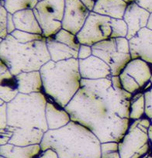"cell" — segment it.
Wrapping results in <instances>:
<instances>
[{"instance_id":"1","label":"cell","mask_w":152,"mask_h":158,"mask_svg":"<svg viewBox=\"0 0 152 158\" xmlns=\"http://www.w3.org/2000/svg\"><path fill=\"white\" fill-rule=\"evenodd\" d=\"M132 97L123 89L120 76L82 79L81 89L65 109L71 121L89 129L101 143H120L131 123Z\"/></svg>"},{"instance_id":"2","label":"cell","mask_w":152,"mask_h":158,"mask_svg":"<svg viewBox=\"0 0 152 158\" xmlns=\"http://www.w3.org/2000/svg\"><path fill=\"white\" fill-rule=\"evenodd\" d=\"M48 97L44 92L19 93L7 104L8 125L5 130L12 135L9 143L20 147L40 144L49 130L46 118Z\"/></svg>"},{"instance_id":"3","label":"cell","mask_w":152,"mask_h":158,"mask_svg":"<svg viewBox=\"0 0 152 158\" xmlns=\"http://www.w3.org/2000/svg\"><path fill=\"white\" fill-rule=\"evenodd\" d=\"M42 151L52 150L58 158H101V142L89 129L71 121L56 130H48L40 143Z\"/></svg>"},{"instance_id":"4","label":"cell","mask_w":152,"mask_h":158,"mask_svg":"<svg viewBox=\"0 0 152 158\" xmlns=\"http://www.w3.org/2000/svg\"><path fill=\"white\" fill-rule=\"evenodd\" d=\"M44 93L56 105L65 109L81 89L78 59L50 60L40 70Z\"/></svg>"},{"instance_id":"5","label":"cell","mask_w":152,"mask_h":158,"mask_svg":"<svg viewBox=\"0 0 152 158\" xmlns=\"http://www.w3.org/2000/svg\"><path fill=\"white\" fill-rule=\"evenodd\" d=\"M0 60L10 68L14 76L23 72L40 71L51 60L46 38L21 44L11 34L0 41Z\"/></svg>"},{"instance_id":"6","label":"cell","mask_w":152,"mask_h":158,"mask_svg":"<svg viewBox=\"0 0 152 158\" xmlns=\"http://www.w3.org/2000/svg\"><path fill=\"white\" fill-rule=\"evenodd\" d=\"M150 126V119L147 117L131 121L127 133L119 143L121 158H141L150 154L148 136Z\"/></svg>"},{"instance_id":"7","label":"cell","mask_w":152,"mask_h":158,"mask_svg":"<svg viewBox=\"0 0 152 158\" xmlns=\"http://www.w3.org/2000/svg\"><path fill=\"white\" fill-rule=\"evenodd\" d=\"M92 55L99 57L109 66L112 76H120L132 60L130 43L127 38H110L93 45Z\"/></svg>"},{"instance_id":"8","label":"cell","mask_w":152,"mask_h":158,"mask_svg":"<svg viewBox=\"0 0 152 158\" xmlns=\"http://www.w3.org/2000/svg\"><path fill=\"white\" fill-rule=\"evenodd\" d=\"M65 8V0H41L33 9L44 37H52L61 30Z\"/></svg>"},{"instance_id":"9","label":"cell","mask_w":152,"mask_h":158,"mask_svg":"<svg viewBox=\"0 0 152 158\" xmlns=\"http://www.w3.org/2000/svg\"><path fill=\"white\" fill-rule=\"evenodd\" d=\"M110 21L111 18L91 12L84 27L76 35L80 44L92 47L110 39L112 34Z\"/></svg>"},{"instance_id":"10","label":"cell","mask_w":152,"mask_h":158,"mask_svg":"<svg viewBox=\"0 0 152 158\" xmlns=\"http://www.w3.org/2000/svg\"><path fill=\"white\" fill-rule=\"evenodd\" d=\"M90 13L80 0H65L62 29L77 35L84 27Z\"/></svg>"},{"instance_id":"11","label":"cell","mask_w":152,"mask_h":158,"mask_svg":"<svg viewBox=\"0 0 152 158\" xmlns=\"http://www.w3.org/2000/svg\"><path fill=\"white\" fill-rule=\"evenodd\" d=\"M132 60L141 59L152 65V31L147 27L129 40Z\"/></svg>"},{"instance_id":"12","label":"cell","mask_w":152,"mask_h":158,"mask_svg":"<svg viewBox=\"0 0 152 158\" xmlns=\"http://www.w3.org/2000/svg\"><path fill=\"white\" fill-rule=\"evenodd\" d=\"M78 64L79 72L82 79L99 80L112 77L109 66L99 57L92 55L87 59L78 60Z\"/></svg>"},{"instance_id":"13","label":"cell","mask_w":152,"mask_h":158,"mask_svg":"<svg viewBox=\"0 0 152 158\" xmlns=\"http://www.w3.org/2000/svg\"><path fill=\"white\" fill-rule=\"evenodd\" d=\"M150 14L148 11L140 6L137 2L127 6L123 19L128 27L127 40L133 38L137 34L140 30L147 27Z\"/></svg>"},{"instance_id":"14","label":"cell","mask_w":152,"mask_h":158,"mask_svg":"<svg viewBox=\"0 0 152 158\" xmlns=\"http://www.w3.org/2000/svg\"><path fill=\"white\" fill-rule=\"evenodd\" d=\"M19 93L30 95L44 92L43 81L40 71L23 72L15 76Z\"/></svg>"},{"instance_id":"15","label":"cell","mask_w":152,"mask_h":158,"mask_svg":"<svg viewBox=\"0 0 152 158\" xmlns=\"http://www.w3.org/2000/svg\"><path fill=\"white\" fill-rule=\"evenodd\" d=\"M123 71L134 79L142 92L152 77V65L141 59H133L127 64Z\"/></svg>"},{"instance_id":"16","label":"cell","mask_w":152,"mask_h":158,"mask_svg":"<svg viewBox=\"0 0 152 158\" xmlns=\"http://www.w3.org/2000/svg\"><path fill=\"white\" fill-rule=\"evenodd\" d=\"M46 118L49 130H58L71 121L68 112L49 98H48L46 106Z\"/></svg>"},{"instance_id":"17","label":"cell","mask_w":152,"mask_h":158,"mask_svg":"<svg viewBox=\"0 0 152 158\" xmlns=\"http://www.w3.org/2000/svg\"><path fill=\"white\" fill-rule=\"evenodd\" d=\"M127 4L123 0H98L92 12L111 19H124Z\"/></svg>"},{"instance_id":"18","label":"cell","mask_w":152,"mask_h":158,"mask_svg":"<svg viewBox=\"0 0 152 158\" xmlns=\"http://www.w3.org/2000/svg\"><path fill=\"white\" fill-rule=\"evenodd\" d=\"M13 20L16 30L43 36V30L38 23L33 10H22L14 13Z\"/></svg>"},{"instance_id":"19","label":"cell","mask_w":152,"mask_h":158,"mask_svg":"<svg viewBox=\"0 0 152 158\" xmlns=\"http://www.w3.org/2000/svg\"><path fill=\"white\" fill-rule=\"evenodd\" d=\"M41 153L40 144L20 147L8 143L0 147V156L5 158H36Z\"/></svg>"},{"instance_id":"20","label":"cell","mask_w":152,"mask_h":158,"mask_svg":"<svg viewBox=\"0 0 152 158\" xmlns=\"http://www.w3.org/2000/svg\"><path fill=\"white\" fill-rule=\"evenodd\" d=\"M47 48L51 60L54 62L63 61L69 59H78V51L71 49L67 45L57 41L54 37L46 38Z\"/></svg>"},{"instance_id":"21","label":"cell","mask_w":152,"mask_h":158,"mask_svg":"<svg viewBox=\"0 0 152 158\" xmlns=\"http://www.w3.org/2000/svg\"><path fill=\"white\" fill-rule=\"evenodd\" d=\"M145 116V98L143 92L133 95L130 102V119L137 120Z\"/></svg>"},{"instance_id":"22","label":"cell","mask_w":152,"mask_h":158,"mask_svg":"<svg viewBox=\"0 0 152 158\" xmlns=\"http://www.w3.org/2000/svg\"><path fill=\"white\" fill-rule=\"evenodd\" d=\"M39 0H6L5 8L11 14L26 10H33Z\"/></svg>"},{"instance_id":"23","label":"cell","mask_w":152,"mask_h":158,"mask_svg":"<svg viewBox=\"0 0 152 158\" xmlns=\"http://www.w3.org/2000/svg\"><path fill=\"white\" fill-rule=\"evenodd\" d=\"M0 91H1L0 99L4 101L6 103L8 104V103L11 102L13 100H14L19 94L17 87H16V77L11 81L1 83Z\"/></svg>"},{"instance_id":"24","label":"cell","mask_w":152,"mask_h":158,"mask_svg":"<svg viewBox=\"0 0 152 158\" xmlns=\"http://www.w3.org/2000/svg\"><path fill=\"white\" fill-rule=\"evenodd\" d=\"M53 37L56 40H57V41L61 42V43L67 45L68 47L71 48V49L74 50L76 51H79L81 44L78 42L77 36L75 34H73L71 32L68 31L66 30H64V29H61Z\"/></svg>"},{"instance_id":"25","label":"cell","mask_w":152,"mask_h":158,"mask_svg":"<svg viewBox=\"0 0 152 158\" xmlns=\"http://www.w3.org/2000/svg\"><path fill=\"white\" fill-rule=\"evenodd\" d=\"M112 34L111 38H127L128 27L124 19H111Z\"/></svg>"},{"instance_id":"26","label":"cell","mask_w":152,"mask_h":158,"mask_svg":"<svg viewBox=\"0 0 152 158\" xmlns=\"http://www.w3.org/2000/svg\"><path fill=\"white\" fill-rule=\"evenodd\" d=\"M120 78L123 89L126 92H129L132 95H134L137 92H141V89L137 82L135 81L134 79L132 78L130 75H128L127 73L122 71L121 74H120Z\"/></svg>"},{"instance_id":"27","label":"cell","mask_w":152,"mask_h":158,"mask_svg":"<svg viewBox=\"0 0 152 158\" xmlns=\"http://www.w3.org/2000/svg\"><path fill=\"white\" fill-rule=\"evenodd\" d=\"M11 35L16 40V41L21 44H27L30 43V42L36 41V40H43L44 38H45L42 35L33 34V33H27V32L20 31V30H15Z\"/></svg>"},{"instance_id":"28","label":"cell","mask_w":152,"mask_h":158,"mask_svg":"<svg viewBox=\"0 0 152 158\" xmlns=\"http://www.w3.org/2000/svg\"><path fill=\"white\" fill-rule=\"evenodd\" d=\"M145 98V117L152 118V77L142 91Z\"/></svg>"},{"instance_id":"29","label":"cell","mask_w":152,"mask_h":158,"mask_svg":"<svg viewBox=\"0 0 152 158\" xmlns=\"http://www.w3.org/2000/svg\"><path fill=\"white\" fill-rule=\"evenodd\" d=\"M8 12L4 6H0V39L2 41L8 36L7 32V21H8Z\"/></svg>"},{"instance_id":"30","label":"cell","mask_w":152,"mask_h":158,"mask_svg":"<svg viewBox=\"0 0 152 158\" xmlns=\"http://www.w3.org/2000/svg\"><path fill=\"white\" fill-rule=\"evenodd\" d=\"M119 151V143L106 142L101 143V158H104L108 154Z\"/></svg>"},{"instance_id":"31","label":"cell","mask_w":152,"mask_h":158,"mask_svg":"<svg viewBox=\"0 0 152 158\" xmlns=\"http://www.w3.org/2000/svg\"><path fill=\"white\" fill-rule=\"evenodd\" d=\"M0 68H1V83L6 82L15 78V76L12 74L10 68L2 60H0Z\"/></svg>"},{"instance_id":"32","label":"cell","mask_w":152,"mask_h":158,"mask_svg":"<svg viewBox=\"0 0 152 158\" xmlns=\"http://www.w3.org/2000/svg\"><path fill=\"white\" fill-rule=\"evenodd\" d=\"M1 110V123H0V130H5L8 125V115H7V103L0 106Z\"/></svg>"},{"instance_id":"33","label":"cell","mask_w":152,"mask_h":158,"mask_svg":"<svg viewBox=\"0 0 152 158\" xmlns=\"http://www.w3.org/2000/svg\"><path fill=\"white\" fill-rule=\"evenodd\" d=\"M92 55V47L88 46V45L81 44V47L78 51V60H84L87 59L88 57H91Z\"/></svg>"},{"instance_id":"34","label":"cell","mask_w":152,"mask_h":158,"mask_svg":"<svg viewBox=\"0 0 152 158\" xmlns=\"http://www.w3.org/2000/svg\"><path fill=\"white\" fill-rule=\"evenodd\" d=\"M136 2L150 13H152V0H136Z\"/></svg>"},{"instance_id":"35","label":"cell","mask_w":152,"mask_h":158,"mask_svg":"<svg viewBox=\"0 0 152 158\" xmlns=\"http://www.w3.org/2000/svg\"><path fill=\"white\" fill-rule=\"evenodd\" d=\"M16 30V26H15L14 20H13V14L9 13L8 21H7V32H8V34H12Z\"/></svg>"},{"instance_id":"36","label":"cell","mask_w":152,"mask_h":158,"mask_svg":"<svg viewBox=\"0 0 152 158\" xmlns=\"http://www.w3.org/2000/svg\"><path fill=\"white\" fill-rule=\"evenodd\" d=\"M36 158H58V156L54 150H47L45 151H42V153Z\"/></svg>"},{"instance_id":"37","label":"cell","mask_w":152,"mask_h":158,"mask_svg":"<svg viewBox=\"0 0 152 158\" xmlns=\"http://www.w3.org/2000/svg\"><path fill=\"white\" fill-rule=\"evenodd\" d=\"M91 12L93 10L94 6H95V2L98 1V0H80Z\"/></svg>"},{"instance_id":"38","label":"cell","mask_w":152,"mask_h":158,"mask_svg":"<svg viewBox=\"0 0 152 158\" xmlns=\"http://www.w3.org/2000/svg\"><path fill=\"white\" fill-rule=\"evenodd\" d=\"M148 136H149V143L150 146V155L152 156V125L148 129Z\"/></svg>"},{"instance_id":"39","label":"cell","mask_w":152,"mask_h":158,"mask_svg":"<svg viewBox=\"0 0 152 158\" xmlns=\"http://www.w3.org/2000/svg\"><path fill=\"white\" fill-rule=\"evenodd\" d=\"M104 158H121L120 154L119 151L113 152V153H111L109 154H108L107 156H105Z\"/></svg>"},{"instance_id":"40","label":"cell","mask_w":152,"mask_h":158,"mask_svg":"<svg viewBox=\"0 0 152 158\" xmlns=\"http://www.w3.org/2000/svg\"><path fill=\"white\" fill-rule=\"evenodd\" d=\"M147 28L152 31V13H150V16H149V19H148V21H147Z\"/></svg>"},{"instance_id":"41","label":"cell","mask_w":152,"mask_h":158,"mask_svg":"<svg viewBox=\"0 0 152 158\" xmlns=\"http://www.w3.org/2000/svg\"><path fill=\"white\" fill-rule=\"evenodd\" d=\"M124 2L127 4V5H130V4L133 3V2H136V0H123Z\"/></svg>"},{"instance_id":"42","label":"cell","mask_w":152,"mask_h":158,"mask_svg":"<svg viewBox=\"0 0 152 158\" xmlns=\"http://www.w3.org/2000/svg\"><path fill=\"white\" fill-rule=\"evenodd\" d=\"M147 158H152V156H151V155H149V156Z\"/></svg>"},{"instance_id":"43","label":"cell","mask_w":152,"mask_h":158,"mask_svg":"<svg viewBox=\"0 0 152 158\" xmlns=\"http://www.w3.org/2000/svg\"><path fill=\"white\" fill-rule=\"evenodd\" d=\"M0 158H5V157H3V156H0Z\"/></svg>"},{"instance_id":"44","label":"cell","mask_w":152,"mask_h":158,"mask_svg":"<svg viewBox=\"0 0 152 158\" xmlns=\"http://www.w3.org/2000/svg\"><path fill=\"white\" fill-rule=\"evenodd\" d=\"M150 122H151V125H152V118H151V119H150Z\"/></svg>"},{"instance_id":"45","label":"cell","mask_w":152,"mask_h":158,"mask_svg":"<svg viewBox=\"0 0 152 158\" xmlns=\"http://www.w3.org/2000/svg\"><path fill=\"white\" fill-rule=\"evenodd\" d=\"M0 1H6V0H0Z\"/></svg>"},{"instance_id":"46","label":"cell","mask_w":152,"mask_h":158,"mask_svg":"<svg viewBox=\"0 0 152 158\" xmlns=\"http://www.w3.org/2000/svg\"><path fill=\"white\" fill-rule=\"evenodd\" d=\"M39 1H41V0H39Z\"/></svg>"}]
</instances>
